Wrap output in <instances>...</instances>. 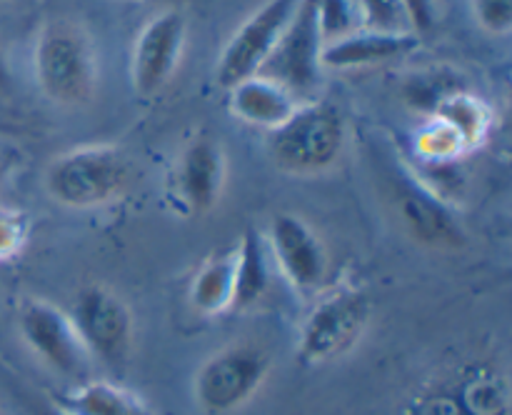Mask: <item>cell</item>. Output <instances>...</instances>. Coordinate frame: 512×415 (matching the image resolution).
<instances>
[{
	"mask_svg": "<svg viewBox=\"0 0 512 415\" xmlns=\"http://www.w3.org/2000/svg\"><path fill=\"white\" fill-rule=\"evenodd\" d=\"M233 280H235V248L225 253H215L200 265L190 283V303L200 315L228 313L233 303Z\"/></svg>",
	"mask_w": 512,
	"mask_h": 415,
	"instance_id": "obj_19",
	"label": "cell"
},
{
	"mask_svg": "<svg viewBox=\"0 0 512 415\" xmlns=\"http://www.w3.org/2000/svg\"><path fill=\"white\" fill-rule=\"evenodd\" d=\"M355 8L368 30H383V33L408 30L400 0H355Z\"/></svg>",
	"mask_w": 512,
	"mask_h": 415,
	"instance_id": "obj_23",
	"label": "cell"
},
{
	"mask_svg": "<svg viewBox=\"0 0 512 415\" xmlns=\"http://www.w3.org/2000/svg\"><path fill=\"white\" fill-rule=\"evenodd\" d=\"M53 415H60V413H58V410H53Z\"/></svg>",
	"mask_w": 512,
	"mask_h": 415,
	"instance_id": "obj_29",
	"label": "cell"
},
{
	"mask_svg": "<svg viewBox=\"0 0 512 415\" xmlns=\"http://www.w3.org/2000/svg\"><path fill=\"white\" fill-rule=\"evenodd\" d=\"M323 33L318 23V0H300L293 20L280 35L278 45L265 60L258 75L288 88L295 98L313 93L320 80V53Z\"/></svg>",
	"mask_w": 512,
	"mask_h": 415,
	"instance_id": "obj_10",
	"label": "cell"
},
{
	"mask_svg": "<svg viewBox=\"0 0 512 415\" xmlns=\"http://www.w3.org/2000/svg\"><path fill=\"white\" fill-rule=\"evenodd\" d=\"M70 318L90 358L113 370L128 363L135 343V318L115 290L100 283L80 288Z\"/></svg>",
	"mask_w": 512,
	"mask_h": 415,
	"instance_id": "obj_7",
	"label": "cell"
},
{
	"mask_svg": "<svg viewBox=\"0 0 512 415\" xmlns=\"http://www.w3.org/2000/svg\"><path fill=\"white\" fill-rule=\"evenodd\" d=\"M270 133V158L275 168L298 178L333 168L348 138L343 113L323 100L300 103L298 110Z\"/></svg>",
	"mask_w": 512,
	"mask_h": 415,
	"instance_id": "obj_3",
	"label": "cell"
},
{
	"mask_svg": "<svg viewBox=\"0 0 512 415\" xmlns=\"http://www.w3.org/2000/svg\"><path fill=\"white\" fill-rule=\"evenodd\" d=\"M270 355L260 345L235 343L210 355L193 380L195 403L208 415H228L255 398L270 373Z\"/></svg>",
	"mask_w": 512,
	"mask_h": 415,
	"instance_id": "obj_6",
	"label": "cell"
},
{
	"mask_svg": "<svg viewBox=\"0 0 512 415\" xmlns=\"http://www.w3.org/2000/svg\"><path fill=\"white\" fill-rule=\"evenodd\" d=\"M60 415H155V410L135 390L113 380H80L58 395Z\"/></svg>",
	"mask_w": 512,
	"mask_h": 415,
	"instance_id": "obj_17",
	"label": "cell"
},
{
	"mask_svg": "<svg viewBox=\"0 0 512 415\" xmlns=\"http://www.w3.org/2000/svg\"><path fill=\"white\" fill-rule=\"evenodd\" d=\"M405 415H512L510 375L490 355H465L435 370Z\"/></svg>",
	"mask_w": 512,
	"mask_h": 415,
	"instance_id": "obj_1",
	"label": "cell"
},
{
	"mask_svg": "<svg viewBox=\"0 0 512 415\" xmlns=\"http://www.w3.org/2000/svg\"><path fill=\"white\" fill-rule=\"evenodd\" d=\"M225 153L213 135H198L185 145L173 178L175 200L183 213L208 215L218 208L225 188Z\"/></svg>",
	"mask_w": 512,
	"mask_h": 415,
	"instance_id": "obj_14",
	"label": "cell"
},
{
	"mask_svg": "<svg viewBox=\"0 0 512 415\" xmlns=\"http://www.w3.org/2000/svg\"><path fill=\"white\" fill-rule=\"evenodd\" d=\"M300 0H265L245 23L240 25L220 53L215 78L220 88L230 90L240 80L258 75L265 60L278 45L280 35L293 20Z\"/></svg>",
	"mask_w": 512,
	"mask_h": 415,
	"instance_id": "obj_9",
	"label": "cell"
},
{
	"mask_svg": "<svg viewBox=\"0 0 512 415\" xmlns=\"http://www.w3.org/2000/svg\"><path fill=\"white\" fill-rule=\"evenodd\" d=\"M18 333L30 353L50 370L80 378L90 365V355L75 330L73 318L48 300L33 298L20 308Z\"/></svg>",
	"mask_w": 512,
	"mask_h": 415,
	"instance_id": "obj_11",
	"label": "cell"
},
{
	"mask_svg": "<svg viewBox=\"0 0 512 415\" xmlns=\"http://www.w3.org/2000/svg\"><path fill=\"white\" fill-rule=\"evenodd\" d=\"M355 15V0H318V23L325 43L353 33Z\"/></svg>",
	"mask_w": 512,
	"mask_h": 415,
	"instance_id": "obj_24",
	"label": "cell"
},
{
	"mask_svg": "<svg viewBox=\"0 0 512 415\" xmlns=\"http://www.w3.org/2000/svg\"><path fill=\"white\" fill-rule=\"evenodd\" d=\"M270 250L258 228H248L235 245V280L230 310L255 308L270 290Z\"/></svg>",
	"mask_w": 512,
	"mask_h": 415,
	"instance_id": "obj_18",
	"label": "cell"
},
{
	"mask_svg": "<svg viewBox=\"0 0 512 415\" xmlns=\"http://www.w3.org/2000/svg\"><path fill=\"white\" fill-rule=\"evenodd\" d=\"M30 233L28 215L20 210L0 208V260H10L23 250Z\"/></svg>",
	"mask_w": 512,
	"mask_h": 415,
	"instance_id": "obj_25",
	"label": "cell"
},
{
	"mask_svg": "<svg viewBox=\"0 0 512 415\" xmlns=\"http://www.w3.org/2000/svg\"><path fill=\"white\" fill-rule=\"evenodd\" d=\"M373 300L358 285H335L315 298L313 310L300 325L298 360L308 368L333 363L348 355L368 330Z\"/></svg>",
	"mask_w": 512,
	"mask_h": 415,
	"instance_id": "obj_4",
	"label": "cell"
},
{
	"mask_svg": "<svg viewBox=\"0 0 512 415\" xmlns=\"http://www.w3.org/2000/svg\"><path fill=\"white\" fill-rule=\"evenodd\" d=\"M475 20L490 35H508L512 30V0H473Z\"/></svg>",
	"mask_w": 512,
	"mask_h": 415,
	"instance_id": "obj_26",
	"label": "cell"
},
{
	"mask_svg": "<svg viewBox=\"0 0 512 415\" xmlns=\"http://www.w3.org/2000/svg\"><path fill=\"white\" fill-rule=\"evenodd\" d=\"M8 83H10V75H8V65H5L3 55H0V90H5V88H8Z\"/></svg>",
	"mask_w": 512,
	"mask_h": 415,
	"instance_id": "obj_28",
	"label": "cell"
},
{
	"mask_svg": "<svg viewBox=\"0 0 512 415\" xmlns=\"http://www.w3.org/2000/svg\"><path fill=\"white\" fill-rule=\"evenodd\" d=\"M420 35L403 30V33H383V30H353L338 40L323 45L320 68L330 70H358L370 65H383L388 60L405 58L418 48Z\"/></svg>",
	"mask_w": 512,
	"mask_h": 415,
	"instance_id": "obj_15",
	"label": "cell"
},
{
	"mask_svg": "<svg viewBox=\"0 0 512 415\" xmlns=\"http://www.w3.org/2000/svg\"><path fill=\"white\" fill-rule=\"evenodd\" d=\"M130 160L115 145H83L60 153L45 170V190L65 208H100L130 183Z\"/></svg>",
	"mask_w": 512,
	"mask_h": 415,
	"instance_id": "obj_5",
	"label": "cell"
},
{
	"mask_svg": "<svg viewBox=\"0 0 512 415\" xmlns=\"http://www.w3.org/2000/svg\"><path fill=\"white\" fill-rule=\"evenodd\" d=\"M230 113L248 125L275 130L298 110L300 100L265 75H250L228 90Z\"/></svg>",
	"mask_w": 512,
	"mask_h": 415,
	"instance_id": "obj_16",
	"label": "cell"
},
{
	"mask_svg": "<svg viewBox=\"0 0 512 415\" xmlns=\"http://www.w3.org/2000/svg\"><path fill=\"white\" fill-rule=\"evenodd\" d=\"M455 85H448V80L438 78V75H410L408 85H405L403 95L413 108L425 110V113L433 115L435 108L448 98L450 93H455Z\"/></svg>",
	"mask_w": 512,
	"mask_h": 415,
	"instance_id": "obj_22",
	"label": "cell"
},
{
	"mask_svg": "<svg viewBox=\"0 0 512 415\" xmlns=\"http://www.w3.org/2000/svg\"><path fill=\"white\" fill-rule=\"evenodd\" d=\"M393 200L400 220L415 243L433 250H460L465 230L453 213V205L443 203L433 190L425 188L408 165L393 173Z\"/></svg>",
	"mask_w": 512,
	"mask_h": 415,
	"instance_id": "obj_13",
	"label": "cell"
},
{
	"mask_svg": "<svg viewBox=\"0 0 512 415\" xmlns=\"http://www.w3.org/2000/svg\"><path fill=\"white\" fill-rule=\"evenodd\" d=\"M415 155L420 158V163H445V160H460L463 153H468L463 145V140L458 138L453 128L448 123H443L440 118L430 115L428 123L418 130L413 145Z\"/></svg>",
	"mask_w": 512,
	"mask_h": 415,
	"instance_id": "obj_21",
	"label": "cell"
},
{
	"mask_svg": "<svg viewBox=\"0 0 512 415\" xmlns=\"http://www.w3.org/2000/svg\"><path fill=\"white\" fill-rule=\"evenodd\" d=\"M433 115L443 120V123H448L450 128L458 133L465 150L478 148V145L488 138L490 125H493V113H490L488 105H485L478 95L468 93V90L463 88L450 93L448 98L435 108Z\"/></svg>",
	"mask_w": 512,
	"mask_h": 415,
	"instance_id": "obj_20",
	"label": "cell"
},
{
	"mask_svg": "<svg viewBox=\"0 0 512 415\" xmlns=\"http://www.w3.org/2000/svg\"><path fill=\"white\" fill-rule=\"evenodd\" d=\"M33 73L50 103H88L98 83V58L90 35L73 20L45 23L35 38Z\"/></svg>",
	"mask_w": 512,
	"mask_h": 415,
	"instance_id": "obj_2",
	"label": "cell"
},
{
	"mask_svg": "<svg viewBox=\"0 0 512 415\" xmlns=\"http://www.w3.org/2000/svg\"><path fill=\"white\" fill-rule=\"evenodd\" d=\"M265 243L270 258L295 293L308 298L310 295L318 298L323 293L330 270L328 250L308 220L295 213H278L270 223Z\"/></svg>",
	"mask_w": 512,
	"mask_h": 415,
	"instance_id": "obj_8",
	"label": "cell"
},
{
	"mask_svg": "<svg viewBox=\"0 0 512 415\" xmlns=\"http://www.w3.org/2000/svg\"><path fill=\"white\" fill-rule=\"evenodd\" d=\"M400 8H403L405 23H408L410 33L423 35L433 28L435 23L433 0H400Z\"/></svg>",
	"mask_w": 512,
	"mask_h": 415,
	"instance_id": "obj_27",
	"label": "cell"
},
{
	"mask_svg": "<svg viewBox=\"0 0 512 415\" xmlns=\"http://www.w3.org/2000/svg\"><path fill=\"white\" fill-rule=\"evenodd\" d=\"M188 20L178 8L155 13L138 33L130 58V80L140 98H155L178 70L185 50Z\"/></svg>",
	"mask_w": 512,
	"mask_h": 415,
	"instance_id": "obj_12",
	"label": "cell"
}]
</instances>
